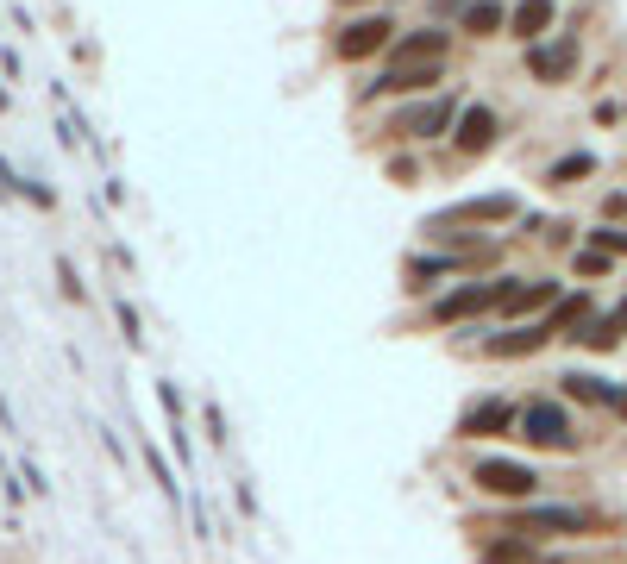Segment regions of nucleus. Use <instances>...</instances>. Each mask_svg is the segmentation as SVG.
<instances>
[{
  "label": "nucleus",
  "instance_id": "nucleus-19",
  "mask_svg": "<svg viewBox=\"0 0 627 564\" xmlns=\"http://www.w3.org/2000/svg\"><path fill=\"white\" fill-rule=\"evenodd\" d=\"M483 564H533L527 533H515V539H490V546H483Z\"/></svg>",
  "mask_w": 627,
  "mask_h": 564
},
{
  "label": "nucleus",
  "instance_id": "nucleus-13",
  "mask_svg": "<svg viewBox=\"0 0 627 564\" xmlns=\"http://www.w3.org/2000/svg\"><path fill=\"white\" fill-rule=\"evenodd\" d=\"M446 44H452V32H439V26L408 32V38H396V63H446Z\"/></svg>",
  "mask_w": 627,
  "mask_h": 564
},
{
  "label": "nucleus",
  "instance_id": "nucleus-3",
  "mask_svg": "<svg viewBox=\"0 0 627 564\" xmlns=\"http://www.w3.org/2000/svg\"><path fill=\"white\" fill-rule=\"evenodd\" d=\"M458 120V101L452 94H433V101H414V107H402L396 120H389L383 132H396V138H439Z\"/></svg>",
  "mask_w": 627,
  "mask_h": 564
},
{
  "label": "nucleus",
  "instance_id": "nucleus-26",
  "mask_svg": "<svg viewBox=\"0 0 627 564\" xmlns=\"http://www.w3.org/2000/svg\"><path fill=\"white\" fill-rule=\"evenodd\" d=\"M464 7H471V0H439V13H464Z\"/></svg>",
  "mask_w": 627,
  "mask_h": 564
},
{
  "label": "nucleus",
  "instance_id": "nucleus-9",
  "mask_svg": "<svg viewBox=\"0 0 627 564\" xmlns=\"http://www.w3.org/2000/svg\"><path fill=\"white\" fill-rule=\"evenodd\" d=\"M515 402H471L458 414V439H496V433H515Z\"/></svg>",
  "mask_w": 627,
  "mask_h": 564
},
{
  "label": "nucleus",
  "instance_id": "nucleus-10",
  "mask_svg": "<svg viewBox=\"0 0 627 564\" xmlns=\"http://www.w3.org/2000/svg\"><path fill=\"white\" fill-rule=\"evenodd\" d=\"M452 126H458V132H452V145H458L464 157H483V151L496 145V132H502V120H496L490 107H464Z\"/></svg>",
  "mask_w": 627,
  "mask_h": 564
},
{
  "label": "nucleus",
  "instance_id": "nucleus-22",
  "mask_svg": "<svg viewBox=\"0 0 627 564\" xmlns=\"http://www.w3.org/2000/svg\"><path fill=\"white\" fill-rule=\"evenodd\" d=\"M590 239H596V251H602V257H621V251H627V232H621V226H596Z\"/></svg>",
  "mask_w": 627,
  "mask_h": 564
},
{
  "label": "nucleus",
  "instance_id": "nucleus-7",
  "mask_svg": "<svg viewBox=\"0 0 627 564\" xmlns=\"http://www.w3.org/2000/svg\"><path fill=\"white\" fill-rule=\"evenodd\" d=\"M496 301H502V282H464V289H452V295L433 301V320L452 326V320H471L483 308H496Z\"/></svg>",
  "mask_w": 627,
  "mask_h": 564
},
{
  "label": "nucleus",
  "instance_id": "nucleus-24",
  "mask_svg": "<svg viewBox=\"0 0 627 564\" xmlns=\"http://www.w3.org/2000/svg\"><path fill=\"white\" fill-rule=\"evenodd\" d=\"M113 314H120V333H126V345H145V333H138V314L126 308V301H120V308H113Z\"/></svg>",
  "mask_w": 627,
  "mask_h": 564
},
{
  "label": "nucleus",
  "instance_id": "nucleus-15",
  "mask_svg": "<svg viewBox=\"0 0 627 564\" xmlns=\"http://www.w3.org/2000/svg\"><path fill=\"white\" fill-rule=\"evenodd\" d=\"M508 26V13L496 7V0H471V7H464V26L458 32H471V38H496Z\"/></svg>",
  "mask_w": 627,
  "mask_h": 564
},
{
  "label": "nucleus",
  "instance_id": "nucleus-5",
  "mask_svg": "<svg viewBox=\"0 0 627 564\" xmlns=\"http://www.w3.org/2000/svg\"><path fill=\"white\" fill-rule=\"evenodd\" d=\"M439 76H446V63H389L377 82H364V101H377V94H427Z\"/></svg>",
  "mask_w": 627,
  "mask_h": 564
},
{
  "label": "nucleus",
  "instance_id": "nucleus-25",
  "mask_svg": "<svg viewBox=\"0 0 627 564\" xmlns=\"http://www.w3.org/2000/svg\"><path fill=\"white\" fill-rule=\"evenodd\" d=\"M602 270H609V257H602V251H584V257H577V276H602Z\"/></svg>",
  "mask_w": 627,
  "mask_h": 564
},
{
  "label": "nucleus",
  "instance_id": "nucleus-17",
  "mask_svg": "<svg viewBox=\"0 0 627 564\" xmlns=\"http://www.w3.org/2000/svg\"><path fill=\"white\" fill-rule=\"evenodd\" d=\"M584 320H590V295H565V301H552V314H546L540 326H546L552 339H559L565 326H584Z\"/></svg>",
  "mask_w": 627,
  "mask_h": 564
},
{
  "label": "nucleus",
  "instance_id": "nucleus-27",
  "mask_svg": "<svg viewBox=\"0 0 627 564\" xmlns=\"http://www.w3.org/2000/svg\"><path fill=\"white\" fill-rule=\"evenodd\" d=\"M609 408H615V414H627V389H615V402H609Z\"/></svg>",
  "mask_w": 627,
  "mask_h": 564
},
{
  "label": "nucleus",
  "instance_id": "nucleus-28",
  "mask_svg": "<svg viewBox=\"0 0 627 564\" xmlns=\"http://www.w3.org/2000/svg\"><path fill=\"white\" fill-rule=\"evenodd\" d=\"M609 320H615V326H621V333H627V301H621V308H615V314H609Z\"/></svg>",
  "mask_w": 627,
  "mask_h": 564
},
{
  "label": "nucleus",
  "instance_id": "nucleus-12",
  "mask_svg": "<svg viewBox=\"0 0 627 564\" xmlns=\"http://www.w3.org/2000/svg\"><path fill=\"white\" fill-rule=\"evenodd\" d=\"M552 19H559V7H552V0H521V7L508 13V32H515L521 44H540V38L552 32Z\"/></svg>",
  "mask_w": 627,
  "mask_h": 564
},
{
  "label": "nucleus",
  "instance_id": "nucleus-18",
  "mask_svg": "<svg viewBox=\"0 0 627 564\" xmlns=\"http://www.w3.org/2000/svg\"><path fill=\"white\" fill-rule=\"evenodd\" d=\"M565 383V395H577V402H615V389L602 383V376H590V370H571V376H559Z\"/></svg>",
  "mask_w": 627,
  "mask_h": 564
},
{
  "label": "nucleus",
  "instance_id": "nucleus-4",
  "mask_svg": "<svg viewBox=\"0 0 627 564\" xmlns=\"http://www.w3.org/2000/svg\"><path fill=\"white\" fill-rule=\"evenodd\" d=\"M383 44H396V26H389L383 13H364V19H352V26H339L333 51H339L345 63H364V57H377Z\"/></svg>",
  "mask_w": 627,
  "mask_h": 564
},
{
  "label": "nucleus",
  "instance_id": "nucleus-21",
  "mask_svg": "<svg viewBox=\"0 0 627 564\" xmlns=\"http://www.w3.org/2000/svg\"><path fill=\"white\" fill-rule=\"evenodd\" d=\"M577 339H584L590 351H609V345L621 339V326H615V320H584V333H577Z\"/></svg>",
  "mask_w": 627,
  "mask_h": 564
},
{
  "label": "nucleus",
  "instance_id": "nucleus-20",
  "mask_svg": "<svg viewBox=\"0 0 627 564\" xmlns=\"http://www.w3.org/2000/svg\"><path fill=\"white\" fill-rule=\"evenodd\" d=\"M590 170H596V157H590V151H571V157H559V163L546 170V182H552V188H565V182H584Z\"/></svg>",
  "mask_w": 627,
  "mask_h": 564
},
{
  "label": "nucleus",
  "instance_id": "nucleus-8",
  "mask_svg": "<svg viewBox=\"0 0 627 564\" xmlns=\"http://www.w3.org/2000/svg\"><path fill=\"white\" fill-rule=\"evenodd\" d=\"M596 514L584 508H521L515 521H508V533H590Z\"/></svg>",
  "mask_w": 627,
  "mask_h": 564
},
{
  "label": "nucleus",
  "instance_id": "nucleus-29",
  "mask_svg": "<svg viewBox=\"0 0 627 564\" xmlns=\"http://www.w3.org/2000/svg\"><path fill=\"white\" fill-rule=\"evenodd\" d=\"M345 7H358V0H345Z\"/></svg>",
  "mask_w": 627,
  "mask_h": 564
},
{
  "label": "nucleus",
  "instance_id": "nucleus-23",
  "mask_svg": "<svg viewBox=\"0 0 627 564\" xmlns=\"http://www.w3.org/2000/svg\"><path fill=\"white\" fill-rule=\"evenodd\" d=\"M145 464H151V477H157V483H164V496L176 502V496H182V483L170 477V464H164V458H157V445H151V452H145Z\"/></svg>",
  "mask_w": 627,
  "mask_h": 564
},
{
  "label": "nucleus",
  "instance_id": "nucleus-6",
  "mask_svg": "<svg viewBox=\"0 0 627 564\" xmlns=\"http://www.w3.org/2000/svg\"><path fill=\"white\" fill-rule=\"evenodd\" d=\"M496 220H515V195H483V201H458L452 214H433L427 232H446V226H496Z\"/></svg>",
  "mask_w": 627,
  "mask_h": 564
},
{
  "label": "nucleus",
  "instance_id": "nucleus-1",
  "mask_svg": "<svg viewBox=\"0 0 627 564\" xmlns=\"http://www.w3.org/2000/svg\"><path fill=\"white\" fill-rule=\"evenodd\" d=\"M515 427H521L527 445H540V452H571V445H577L571 414H565L559 402H527V408L515 414Z\"/></svg>",
  "mask_w": 627,
  "mask_h": 564
},
{
  "label": "nucleus",
  "instance_id": "nucleus-14",
  "mask_svg": "<svg viewBox=\"0 0 627 564\" xmlns=\"http://www.w3.org/2000/svg\"><path fill=\"white\" fill-rule=\"evenodd\" d=\"M552 333H546V326L540 320H533V326H515V333H496V339H483V351H490V358H527V351H540Z\"/></svg>",
  "mask_w": 627,
  "mask_h": 564
},
{
  "label": "nucleus",
  "instance_id": "nucleus-11",
  "mask_svg": "<svg viewBox=\"0 0 627 564\" xmlns=\"http://www.w3.org/2000/svg\"><path fill=\"white\" fill-rule=\"evenodd\" d=\"M527 69L540 82H565L577 69V38H559V44H527Z\"/></svg>",
  "mask_w": 627,
  "mask_h": 564
},
{
  "label": "nucleus",
  "instance_id": "nucleus-2",
  "mask_svg": "<svg viewBox=\"0 0 627 564\" xmlns=\"http://www.w3.org/2000/svg\"><path fill=\"white\" fill-rule=\"evenodd\" d=\"M471 483L483 489V496H502V502H527L533 489H540V470L533 464H515V458H483L471 470Z\"/></svg>",
  "mask_w": 627,
  "mask_h": 564
},
{
  "label": "nucleus",
  "instance_id": "nucleus-16",
  "mask_svg": "<svg viewBox=\"0 0 627 564\" xmlns=\"http://www.w3.org/2000/svg\"><path fill=\"white\" fill-rule=\"evenodd\" d=\"M452 270H464V257H414L402 276H408V289H433V282L452 276Z\"/></svg>",
  "mask_w": 627,
  "mask_h": 564
}]
</instances>
